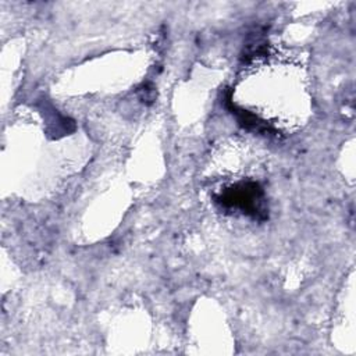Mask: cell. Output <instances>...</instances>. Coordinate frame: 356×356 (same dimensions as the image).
<instances>
[{"mask_svg": "<svg viewBox=\"0 0 356 356\" xmlns=\"http://www.w3.org/2000/svg\"><path fill=\"white\" fill-rule=\"evenodd\" d=\"M214 199V202L222 209H236L253 220L264 221L268 218L264 191L256 181H241L229 188H225Z\"/></svg>", "mask_w": 356, "mask_h": 356, "instance_id": "1", "label": "cell"}, {"mask_svg": "<svg viewBox=\"0 0 356 356\" xmlns=\"http://www.w3.org/2000/svg\"><path fill=\"white\" fill-rule=\"evenodd\" d=\"M225 104L228 107V110L236 117L238 122L249 129V131H254L257 134H263V135H267V136H277L278 135V131L271 127L270 124H267L264 120H261L260 117H257L254 113H250L248 110H243V108H239L235 103H232V99H231V90H228L227 96H225Z\"/></svg>", "mask_w": 356, "mask_h": 356, "instance_id": "2", "label": "cell"}, {"mask_svg": "<svg viewBox=\"0 0 356 356\" xmlns=\"http://www.w3.org/2000/svg\"><path fill=\"white\" fill-rule=\"evenodd\" d=\"M138 96L143 103L150 104L156 99V89L150 82H146V83H143L142 86L138 88Z\"/></svg>", "mask_w": 356, "mask_h": 356, "instance_id": "3", "label": "cell"}]
</instances>
